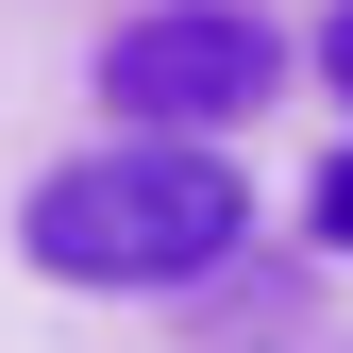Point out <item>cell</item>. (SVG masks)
I'll use <instances>...</instances> for the list:
<instances>
[{
	"label": "cell",
	"instance_id": "cell-1",
	"mask_svg": "<svg viewBox=\"0 0 353 353\" xmlns=\"http://www.w3.org/2000/svg\"><path fill=\"white\" fill-rule=\"evenodd\" d=\"M236 236H252V185L219 135H101V152L34 168V202H17V252L51 286H202V270H236Z\"/></svg>",
	"mask_w": 353,
	"mask_h": 353
},
{
	"label": "cell",
	"instance_id": "cell-2",
	"mask_svg": "<svg viewBox=\"0 0 353 353\" xmlns=\"http://www.w3.org/2000/svg\"><path fill=\"white\" fill-rule=\"evenodd\" d=\"M286 84V34L252 0H152V17L101 34V118L118 135H236Z\"/></svg>",
	"mask_w": 353,
	"mask_h": 353
},
{
	"label": "cell",
	"instance_id": "cell-3",
	"mask_svg": "<svg viewBox=\"0 0 353 353\" xmlns=\"http://www.w3.org/2000/svg\"><path fill=\"white\" fill-rule=\"evenodd\" d=\"M303 219H320V252H353V135H336V168L303 185Z\"/></svg>",
	"mask_w": 353,
	"mask_h": 353
},
{
	"label": "cell",
	"instance_id": "cell-4",
	"mask_svg": "<svg viewBox=\"0 0 353 353\" xmlns=\"http://www.w3.org/2000/svg\"><path fill=\"white\" fill-rule=\"evenodd\" d=\"M320 84H336V101H353V0H336V17H320Z\"/></svg>",
	"mask_w": 353,
	"mask_h": 353
}]
</instances>
